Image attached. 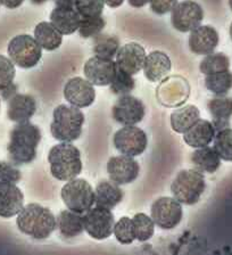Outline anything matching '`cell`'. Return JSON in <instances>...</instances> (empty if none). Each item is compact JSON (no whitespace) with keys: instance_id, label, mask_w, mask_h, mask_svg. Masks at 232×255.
<instances>
[{"instance_id":"1","label":"cell","mask_w":232,"mask_h":255,"mask_svg":"<svg viewBox=\"0 0 232 255\" xmlns=\"http://www.w3.org/2000/svg\"><path fill=\"white\" fill-rule=\"evenodd\" d=\"M41 141L39 127L30 121L16 123L9 133L7 150L15 164H29L37 157V150Z\"/></svg>"},{"instance_id":"2","label":"cell","mask_w":232,"mask_h":255,"mask_svg":"<svg viewBox=\"0 0 232 255\" xmlns=\"http://www.w3.org/2000/svg\"><path fill=\"white\" fill-rule=\"evenodd\" d=\"M22 234L37 241L47 239L57 228V220L49 209L35 203L23 206L16 219Z\"/></svg>"},{"instance_id":"3","label":"cell","mask_w":232,"mask_h":255,"mask_svg":"<svg viewBox=\"0 0 232 255\" xmlns=\"http://www.w3.org/2000/svg\"><path fill=\"white\" fill-rule=\"evenodd\" d=\"M50 173L59 181H69L82 172L81 151L72 142L53 146L48 154Z\"/></svg>"},{"instance_id":"4","label":"cell","mask_w":232,"mask_h":255,"mask_svg":"<svg viewBox=\"0 0 232 255\" xmlns=\"http://www.w3.org/2000/svg\"><path fill=\"white\" fill-rule=\"evenodd\" d=\"M83 123L85 114L81 110L71 104H62L54 110L50 133L61 142H73L82 134Z\"/></svg>"},{"instance_id":"5","label":"cell","mask_w":232,"mask_h":255,"mask_svg":"<svg viewBox=\"0 0 232 255\" xmlns=\"http://www.w3.org/2000/svg\"><path fill=\"white\" fill-rule=\"evenodd\" d=\"M205 189V177L197 169L181 170L171 185L173 197L185 205L197 204Z\"/></svg>"},{"instance_id":"6","label":"cell","mask_w":232,"mask_h":255,"mask_svg":"<svg viewBox=\"0 0 232 255\" xmlns=\"http://www.w3.org/2000/svg\"><path fill=\"white\" fill-rule=\"evenodd\" d=\"M61 198L70 211L85 214L95 204V189L86 179L77 177L63 186Z\"/></svg>"},{"instance_id":"7","label":"cell","mask_w":232,"mask_h":255,"mask_svg":"<svg viewBox=\"0 0 232 255\" xmlns=\"http://www.w3.org/2000/svg\"><path fill=\"white\" fill-rule=\"evenodd\" d=\"M7 53L16 66L27 70L38 65L42 57V48L34 37L29 34H19L8 43Z\"/></svg>"},{"instance_id":"8","label":"cell","mask_w":232,"mask_h":255,"mask_svg":"<svg viewBox=\"0 0 232 255\" xmlns=\"http://www.w3.org/2000/svg\"><path fill=\"white\" fill-rule=\"evenodd\" d=\"M150 217L158 228L172 230L182 221V204L174 197H159L151 204Z\"/></svg>"},{"instance_id":"9","label":"cell","mask_w":232,"mask_h":255,"mask_svg":"<svg viewBox=\"0 0 232 255\" xmlns=\"http://www.w3.org/2000/svg\"><path fill=\"white\" fill-rule=\"evenodd\" d=\"M113 142L116 150L130 157L143 154L148 146L146 132L135 126H124L116 131Z\"/></svg>"},{"instance_id":"10","label":"cell","mask_w":232,"mask_h":255,"mask_svg":"<svg viewBox=\"0 0 232 255\" xmlns=\"http://www.w3.org/2000/svg\"><path fill=\"white\" fill-rule=\"evenodd\" d=\"M85 231L96 241H104L113 235L115 219L112 211L101 206H93L83 214Z\"/></svg>"},{"instance_id":"11","label":"cell","mask_w":232,"mask_h":255,"mask_svg":"<svg viewBox=\"0 0 232 255\" xmlns=\"http://www.w3.org/2000/svg\"><path fill=\"white\" fill-rule=\"evenodd\" d=\"M204 19V10L198 2L183 0L172 9L171 22L177 31L187 33L201 25Z\"/></svg>"},{"instance_id":"12","label":"cell","mask_w":232,"mask_h":255,"mask_svg":"<svg viewBox=\"0 0 232 255\" xmlns=\"http://www.w3.org/2000/svg\"><path fill=\"white\" fill-rule=\"evenodd\" d=\"M115 122L124 126H137L145 118L146 109L143 103L134 96L124 95L114 104L112 110Z\"/></svg>"},{"instance_id":"13","label":"cell","mask_w":232,"mask_h":255,"mask_svg":"<svg viewBox=\"0 0 232 255\" xmlns=\"http://www.w3.org/2000/svg\"><path fill=\"white\" fill-rule=\"evenodd\" d=\"M117 71L114 59L103 58L95 56L86 62L83 73L88 81L97 87L110 86Z\"/></svg>"},{"instance_id":"14","label":"cell","mask_w":232,"mask_h":255,"mask_svg":"<svg viewBox=\"0 0 232 255\" xmlns=\"http://www.w3.org/2000/svg\"><path fill=\"white\" fill-rule=\"evenodd\" d=\"M64 97L71 105L86 109L93 105L96 99L95 86L87 79L71 78L64 87Z\"/></svg>"},{"instance_id":"15","label":"cell","mask_w":232,"mask_h":255,"mask_svg":"<svg viewBox=\"0 0 232 255\" xmlns=\"http://www.w3.org/2000/svg\"><path fill=\"white\" fill-rule=\"evenodd\" d=\"M107 172L111 180L117 185H129L138 178L140 166L134 157L119 155L110 158L107 163Z\"/></svg>"},{"instance_id":"16","label":"cell","mask_w":232,"mask_h":255,"mask_svg":"<svg viewBox=\"0 0 232 255\" xmlns=\"http://www.w3.org/2000/svg\"><path fill=\"white\" fill-rule=\"evenodd\" d=\"M146 56L145 48L140 43H125L124 46L119 47L117 54H116V66L118 70L133 77L143 69Z\"/></svg>"},{"instance_id":"17","label":"cell","mask_w":232,"mask_h":255,"mask_svg":"<svg viewBox=\"0 0 232 255\" xmlns=\"http://www.w3.org/2000/svg\"><path fill=\"white\" fill-rule=\"evenodd\" d=\"M24 206L23 191L16 183L0 181V218L16 217Z\"/></svg>"},{"instance_id":"18","label":"cell","mask_w":232,"mask_h":255,"mask_svg":"<svg viewBox=\"0 0 232 255\" xmlns=\"http://www.w3.org/2000/svg\"><path fill=\"white\" fill-rule=\"evenodd\" d=\"M218 31L211 25H199L190 32L189 48L196 55H209L214 53L219 46Z\"/></svg>"},{"instance_id":"19","label":"cell","mask_w":232,"mask_h":255,"mask_svg":"<svg viewBox=\"0 0 232 255\" xmlns=\"http://www.w3.org/2000/svg\"><path fill=\"white\" fill-rule=\"evenodd\" d=\"M37 111V102L30 95L16 94L8 101L7 117L11 122L30 121Z\"/></svg>"},{"instance_id":"20","label":"cell","mask_w":232,"mask_h":255,"mask_svg":"<svg viewBox=\"0 0 232 255\" xmlns=\"http://www.w3.org/2000/svg\"><path fill=\"white\" fill-rule=\"evenodd\" d=\"M142 70L148 81H162L170 74L172 70L171 58L164 51H151L146 56Z\"/></svg>"},{"instance_id":"21","label":"cell","mask_w":232,"mask_h":255,"mask_svg":"<svg viewBox=\"0 0 232 255\" xmlns=\"http://www.w3.org/2000/svg\"><path fill=\"white\" fill-rule=\"evenodd\" d=\"M217 130L213 123L199 119L189 130L183 133V141L191 148H202L213 142Z\"/></svg>"},{"instance_id":"22","label":"cell","mask_w":232,"mask_h":255,"mask_svg":"<svg viewBox=\"0 0 232 255\" xmlns=\"http://www.w3.org/2000/svg\"><path fill=\"white\" fill-rule=\"evenodd\" d=\"M50 22L63 35L78 32L81 16L75 8L55 7L49 15Z\"/></svg>"},{"instance_id":"23","label":"cell","mask_w":232,"mask_h":255,"mask_svg":"<svg viewBox=\"0 0 232 255\" xmlns=\"http://www.w3.org/2000/svg\"><path fill=\"white\" fill-rule=\"evenodd\" d=\"M123 199V191L119 185L112 180H103L95 188V204L104 209L112 210Z\"/></svg>"},{"instance_id":"24","label":"cell","mask_w":232,"mask_h":255,"mask_svg":"<svg viewBox=\"0 0 232 255\" xmlns=\"http://www.w3.org/2000/svg\"><path fill=\"white\" fill-rule=\"evenodd\" d=\"M210 113L213 118V126L217 132L226 128H230V118L232 117V98L219 96L211 99L207 105Z\"/></svg>"},{"instance_id":"25","label":"cell","mask_w":232,"mask_h":255,"mask_svg":"<svg viewBox=\"0 0 232 255\" xmlns=\"http://www.w3.org/2000/svg\"><path fill=\"white\" fill-rule=\"evenodd\" d=\"M57 228L64 238H75L85 231L83 214L75 213L69 209L58 214Z\"/></svg>"},{"instance_id":"26","label":"cell","mask_w":232,"mask_h":255,"mask_svg":"<svg viewBox=\"0 0 232 255\" xmlns=\"http://www.w3.org/2000/svg\"><path fill=\"white\" fill-rule=\"evenodd\" d=\"M201 119V112L195 105H186L179 107L171 114V128L174 132L183 134Z\"/></svg>"},{"instance_id":"27","label":"cell","mask_w":232,"mask_h":255,"mask_svg":"<svg viewBox=\"0 0 232 255\" xmlns=\"http://www.w3.org/2000/svg\"><path fill=\"white\" fill-rule=\"evenodd\" d=\"M34 39L42 49L54 51L63 43V34L51 22H40L34 27Z\"/></svg>"},{"instance_id":"28","label":"cell","mask_w":232,"mask_h":255,"mask_svg":"<svg viewBox=\"0 0 232 255\" xmlns=\"http://www.w3.org/2000/svg\"><path fill=\"white\" fill-rule=\"evenodd\" d=\"M191 162L203 173H215L221 166V157L214 147L209 146L196 149L191 155Z\"/></svg>"},{"instance_id":"29","label":"cell","mask_w":232,"mask_h":255,"mask_svg":"<svg viewBox=\"0 0 232 255\" xmlns=\"http://www.w3.org/2000/svg\"><path fill=\"white\" fill-rule=\"evenodd\" d=\"M206 89L217 96H225L232 89V72L230 70L205 75Z\"/></svg>"},{"instance_id":"30","label":"cell","mask_w":232,"mask_h":255,"mask_svg":"<svg viewBox=\"0 0 232 255\" xmlns=\"http://www.w3.org/2000/svg\"><path fill=\"white\" fill-rule=\"evenodd\" d=\"M119 47V40L114 35L99 33L94 38V54L98 57L114 59Z\"/></svg>"},{"instance_id":"31","label":"cell","mask_w":232,"mask_h":255,"mask_svg":"<svg viewBox=\"0 0 232 255\" xmlns=\"http://www.w3.org/2000/svg\"><path fill=\"white\" fill-rule=\"evenodd\" d=\"M230 69V59L223 53H212L206 55L199 64V70L204 75H209Z\"/></svg>"},{"instance_id":"32","label":"cell","mask_w":232,"mask_h":255,"mask_svg":"<svg viewBox=\"0 0 232 255\" xmlns=\"http://www.w3.org/2000/svg\"><path fill=\"white\" fill-rule=\"evenodd\" d=\"M133 228L135 234V239L139 242H147L154 236L155 234V222L153 218L145 213H137L132 218Z\"/></svg>"},{"instance_id":"33","label":"cell","mask_w":232,"mask_h":255,"mask_svg":"<svg viewBox=\"0 0 232 255\" xmlns=\"http://www.w3.org/2000/svg\"><path fill=\"white\" fill-rule=\"evenodd\" d=\"M214 149L226 162H232V129L226 128L217 132L213 140Z\"/></svg>"},{"instance_id":"34","label":"cell","mask_w":232,"mask_h":255,"mask_svg":"<svg viewBox=\"0 0 232 255\" xmlns=\"http://www.w3.org/2000/svg\"><path fill=\"white\" fill-rule=\"evenodd\" d=\"M113 234L119 244L130 245L135 241V234L132 218L122 217L114 225Z\"/></svg>"},{"instance_id":"35","label":"cell","mask_w":232,"mask_h":255,"mask_svg":"<svg viewBox=\"0 0 232 255\" xmlns=\"http://www.w3.org/2000/svg\"><path fill=\"white\" fill-rule=\"evenodd\" d=\"M106 25L105 19L103 16H95V17H81L78 32L80 37L89 39L95 38L96 35L102 33L104 27Z\"/></svg>"},{"instance_id":"36","label":"cell","mask_w":232,"mask_h":255,"mask_svg":"<svg viewBox=\"0 0 232 255\" xmlns=\"http://www.w3.org/2000/svg\"><path fill=\"white\" fill-rule=\"evenodd\" d=\"M110 88H111V91L114 95H117V96L129 95L134 90L135 81L134 79L132 78V75L117 69L113 81H112V83L110 85Z\"/></svg>"},{"instance_id":"37","label":"cell","mask_w":232,"mask_h":255,"mask_svg":"<svg viewBox=\"0 0 232 255\" xmlns=\"http://www.w3.org/2000/svg\"><path fill=\"white\" fill-rule=\"evenodd\" d=\"M105 2L104 0H75V9L81 17L101 16Z\"/></svg>"},{"instance_id":"38","label":"cell","mask_w":232,"mask_h":255,"mask_svg":"<svg viewBox=\"0 0 232 255\" xmlns=\"http://www.w3.org/2000/svg\"><path fill=\"white\" fill-rule=\"evenodd\" d=\"M15 64L10 58L0 55V91L14 83Z\"/></svg>"},{"instance_id":"39","label":"cell","mask_w":232,"mask_h":255,"mask_svg":"<svg viewBox=\"0 0 232 255\" xmlns=\"http://www.w3.org/2000/svg\"><path fill=\"white\" fill-rule=\"evenodd\" d=\"M22 174L16 165L13 163L1 162V173H0V181L17 183L21 180Z\"/></svg>"},{"instance_id":"40","label":"cell","mask_w":232,"mask_h":255,"mask_svg":"<svg viewBox=\"0 0 232 255\" xmlns=\"http://www.w3.org/2000/svg\"><path fill=\"white\" fill-rule=\"evenodd\" d=\"M178 3V0H149V6L153 13L165 15L172 11Z\"/></svg>"},{"instance_id":"41","label":"cell","mask_w":232,"mask_h":255,"mask_svg":"<svg viewBox=\"0 0 232 255\" xmlns=\"http://www.w3.org/2000/svg\"><path fill=\"white\" fill-rule=\"evenodd\" d=\"M16 94H17V86H15L14 83L0 91V96H1V98L3 99V101H9V99Z\"/></svg>"},{"instance_id":"42","label":"cell","mask_w":232,"mask_h":255,"mask_svg":"<svg viewBox=\"0 0 232 255\" xmlns=\"http://www.w3.org/2000/svg\"><path fill=\"white\" fill-rule=\"evenodd\" d=\"M23 2L24 0H0V3L8 9H16V8L22 6Z\"/></svg>"},{"instance_id":"43","label":"cell","mask_w":232,"mask_h":255,"mask_svg":"<svg viewBox=\"0 0 232 255\" xmlns=\"http://www.w3.org/2000/svg\"><path fill=\"white\" fill-rule=\"evenodd\" d=\"M56 7L75 8V0H54Z\"/></svg>"},{"instance_id":"44","label":"cell","mask_w":232,"mask_h":255,"mask_svg":"<svg viewBox=\"0 0 232 255\" xmlns=\"http://www.w3.org/2000/svg\"><path fill=\"white\" fill-rule=\"evenodd\" d=\"M127 2L133 8H142L149 3V0H127Z\"/></svg>"},{"instance_id":"45","label":"cell","mask_w":232,"mask_h":255,"mask_svg":"<svg viewBox=\"0 0 232 255\" xmlns=\"http://www.w3.org/2000/svg\"><path fill=\"white\" fill-rule=\"evenodd\" d=\"M104 2L111 8H118L123 5L124 0H104Z\"/></svg>"},{"instance_id":"46","label":"cell","mask_w":232,"mask_h":255,"mask_svg":"<svg viewBox=\"0 0 232 255\" xmlns=\"http://www.w3.org/2000/svg\"><path fill=\"white\" fill-rule=\"evenodd\" d=\"M30 1L33 3V5H42V3L49 1V0H30Z\"/></svg>"},{"instance_id":"47","label":"cell","mask_w":232,"mask_h":255,"mask_svg":"<svg viewBox=\"0 0 232 255\" xmlns=\"http://www.w3.org/2000/svg\"><path fill=\"white\" fill-rule=\"evenodd\" d=\"M229 34H230V38L232 40V23L230 24V29H229Z\"/></svg>"},{"instance_id":"48","label":"cell","mask_w":232,"mask_h":255,"mask_svg":"<svg viewBox=\"0 0 232 255\" xmlns=\"http://www.w3.org/2000/svg\"><path fill=\"white\" fill-rule=\"evenodd\" d=\"M229 6H230L231 10H232V0H229Z\"/></svg>"},{"instance_id":"49","label":"cell","mask_w":232,"mask_h":255,"mask_svg":"<svg viewBox=\"0 0 232 255\" xmlns=\"http://www.w3.org/2000/svg\"><path fill=\"white\" fill-rule=\"evenodd\" d=\"M0 173H1V161H0Z\"/></svg>"},{"instance_id":"50","label":"cell","mask_w":232,"mask_h":255,"mask_svg":"<svg viewBox=\"0 0 232 255\" xmlns=\"http://www.w3.org/2000/svg\"><path fill=\"white\" fill-rule=\"evenodd\" d=\"M0 107H1V101H0Z\"/></svg>"},{"instance_id":"51","label":"cell","mask_w":232,"mask_h":255,"mask_svg":"<svg viewBox=\"0 0 232 255\" xmlns=\"http://www.w3.org/2000/svg\"><path fill=\"white\" fill-rule=\"evenodd\" d=\"M0 5H1V3H0Z\"/></svg>"}]
</instances>
